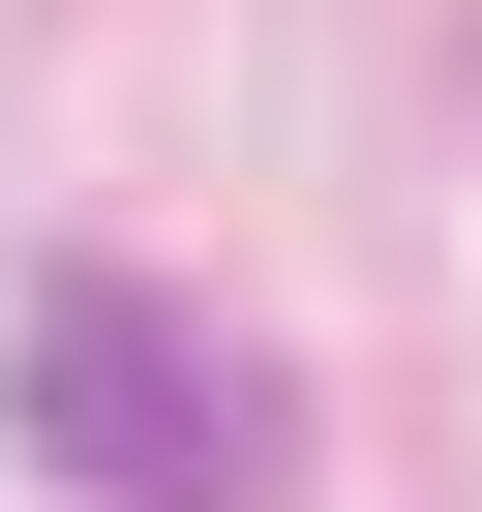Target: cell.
<instances>
[{
	"label": "cell",
	"mask_w": 482,
	"mask_h": 512,
	"mask_svg": "<svg viewBox=\"0 0 482 512\" xmlns=\"http://www.w3.org/2000/svg\"><path fill=\"white\" fill-rule=\"evenodd\" d=\"M0 392H31V452H61V482H121V512H241V482H272L241 362H211V332H181L151 272H31Z\"/></svg>",
	"instance_id": "obj_1"
}]
</instances>
